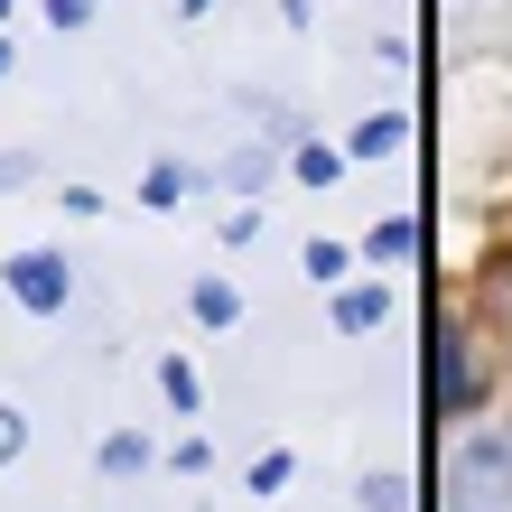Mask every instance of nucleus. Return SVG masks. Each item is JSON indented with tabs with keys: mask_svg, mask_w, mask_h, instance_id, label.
Segmentation results:
<instances>
[{
	"mask_svg": "<svg viewBox=\"0 0 512 512\" xmlns=\"http://www.w3.org/2000/svg\"><path fill=\"white\" fill-rule=\"evenodd\" d=\"M47 19L56 28H84V19H94V0H47Z\"/></svg>",
	"mask_w": 512,
	"mask_h": 512,
	"instance_id": "nucleus-10",
	"label": "nucleus"
},
{
	"mask_svg": "<svg viewBox=\"0 0 512 512\" xmlns=\"http://www.w3.org/2000/svg\"><path fill=\"white\" fill-rule=\"evenodd\" d=\"M0 10H10V0H0Z\"/></svg>",
	"mask_w": 512,
	"mask_h": 512,
	"instance_id": "nucleus-13",
	"label": "nucleus"
},
{
	"mask_svg": "<svg viewBox=\"0 0 512 512\" xmlns=\"http://www.w3.org/2000/svg\"><path fill=\"white\" fill-rule=\"evenodd\" d=\"M177 196H187V177H177V168H149V187H140V205H149V215H168Z\"/></svg>",
	"mask_w": 512,
	"mask_h": 512,
	"instance_id": "nucleus-6",
	"label": "nucleus"
},
{
	"mask_svg": "<svg viewBox=\"0 0 512 512\" xmlns=\"http://www.w3.org/2000/svg\"><path fill=\"white\" fill-rule=\"evenodd\" d=\"M19 177H28V159H0V187H19Z\"/></svg>",
	"mask_w": 512,
	"mask_h": 512,
	"instance_id": "nucleus-11",
	"label": "nucleus"
},
{
	"mask_svg": "<svg viewBox=\"0 0 512 512\" xmlns=\"http://www.w3.org/2000/svg\"><path fill=\"white\" fill-rule=\"evenodd\" d=\"M447 512H512V429L503 438H475L457 475H447Z\"/></svg>",
	"mask_w": 512,
	"mask_h": 512,
	"instance_id": "nucleus-1",
	"label": "nucleus"
},
{
	"mask_svg": "<svg viewBox=\"0 0 512 512\" xmlns=\"http://www.w3.org/2000/svg\"><path fill=\"white\" fill-rule=\"evenodd\" d=\"M196 317H205V326H233V317H243L233 280H196Z\"/></svg>",
	"mask_w": 512,
	"mask_h": 512,
	"instance_id": "nucleus-4",
	"label": "nucleus"
},
{
	"mask_svg": "<svg viewBox=\"0 0 512 512\" xmlns=\"http://www.w3.org/2000/svg\"><path fill=\"white\" fill-rule=\"evenodd\" d=\"M140 466H149V438L140 429H112L103 438V475H140Z\"/></svg>",
	"mask_w": 512,
	"mask_h": 512,
	"instance_id": "nucleus-3",
	"label": "nucleus"
},
{
	"mask_svg": "<svg viewBox=\"0 0 512 512\" xmlns=\"http://www.w3.org/2000/svg\"><path fill=\"white\" fill-rule=\"evenodd\" d=\"M382 317V289H345L336 298V326H373Z\"/></svg>",
	"mask_w": 512,
	"mask_h": 512,
	"instance_id": "nucleus-7",
	"label": "nucleus"
},
{
	"mask_svg": "<svg viewBox=\"0 0 512 512\" xmlns=\"http://www.w3.org/2000/svg\"><path fill=\"white\" fill-rule=\"evenodd\" d=\"M19 447H28V419H19L10 401H0V466H10V457H19Z\"/></svg>",
	"mask_w": 512,
	"mask_h": 512,
	"instance_id": "nucleus-9",
	"label": "nucleus"
},
{
	"mask_svg": "<svg viewBox=\"0 0 512 512\" xmlns=\"http://www.w3.org/2000/svg\"><path fill=\"white\" fill-rule=\"evenodd\" d=\"M429 382H438V410H466V364H457V345H438Z\"/></svg>",
	"mask_w": 512,
	"mask_h": 512,
	"instance_id": "nucleus-5",
	"label": "nucleus"
},
{
	"mask_svg": "<svg viewBox=\"0 0 512 512\" xmlns=\"http://www.w3.org/2000/svg\"><path fill=\"white\" fill-rule=\"evenodd\" d=\"M0 280H10V298H19L28 317H66V298H75V270L56 261V252H10Z\"/></svg>",
	"mask_w": 512,
	"mask_h": 512,
	"instance_id": "nucleus-2",
	"label": "nucleus"
},
{
	"mask_svg": "<svg viewBox=\"0 0 512 512\" xmlns=\"http://www.w3.org/2000/svg\"><path fill=\"white\" fill-rule=\"evenodd\" d=\"M0 75H10V47H0Z\"/></svg>",
	"mask_w": 512,
	"mask_h": 512,
	"instance_id": "nucleus-12",
	"label": "nucleus"
},
{
	"mask_svg": "<svg viewBox=\"0 0 512 512\" xmlns=\"http://www.w3.org/2000/svg\"><path fill=\"white\" fill-rule=\"evenodd\" d=\"M159 391H168L177 410H196V373H187V364H159Z\"/></svg>",
	"mask_w": 512,
	"mask_h": 512,
	"instance_id": "nucleus-8",
	"label": "nucleus"
}]
</instances>
